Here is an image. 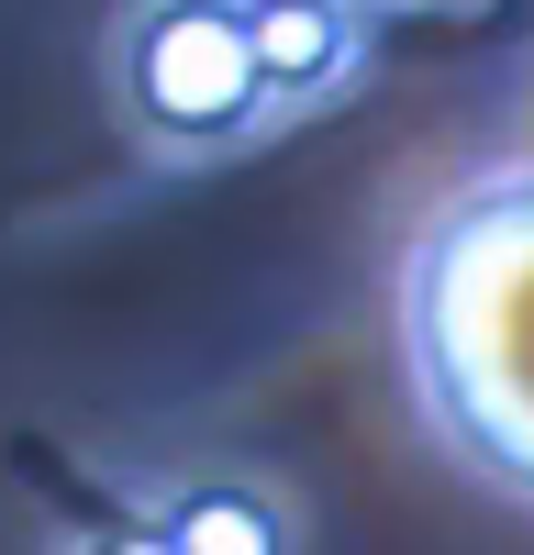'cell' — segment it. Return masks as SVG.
Segmentation results:
<instances>
[{"label": "cell", "instance_id": "obj_1", "mask_svg": "<svg viewBox=\"0 0 534 555\" xmlns=\"http://www.w3.org/2000/svg\"><path fill=\"white\" fill-rule=\"evenodd\" d=\"M400 378L468 478L534 512V167H490L400 256Z\"/></svg>", "mask_w": 534, "mask_h": 555}, {"label": "cell", "instance_id": "obj_2", "mask_svg": "<svg viewBox=\"0 0 534 555\" xmlns=\"http://www.w3.org/2000/svg\"><path fill=\"white\" fill-rule=\"evenodd\" d=\"M123 101L156 145H223V133H245L256 101H267L245 0H145L134 34H123Z\"/></svg>", "mask_w": 534, "mask_h": 555}, {"label": "cell", "instance_id": "obj_3", "mask_svg": "<svg viewBox=\"0 0 534 555\" xmlns=\"http://www.w3.org/2000/svg\"><path fill=\"white\" fill-rule=\"evenodd\" d=\"M245 34H256L267 101H290V89H334L345 56H356V34H345L334 0H245Z\"/></svg>", "mask_w": 534, "mask_h": 555}, {"label": "cell", "instance_id": "obj_4", "mask_svg": "<svg viewBox=\"0 0 534 555\" xmlns=\"http://www.w3.org/2000/svg\"><path fill=\"white\" fill-rule=\"evenodd\" d=\"M167 555H279V512L256 489H190L167 522Z\"/></svg>", "mask_w": 534, "mask_h": 555}, {"label": "cell", "instance_id": "obj_5", "mask_svg": "<svg viewBox=\"0 0 534 555\" xmlns=\"http://www.w3.org/2000/svg\"><path fill=\"white\" fill-rule=\"evenodd\" d=\"M89 555H167V533H112V544H89Z\"/></svg>", "mask_w": 534, "mask_h": 555}]
</instances>
